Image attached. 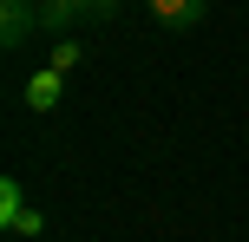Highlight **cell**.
Instances as JSON below:
<instances>
[{"instance_id":"obj_5","label":"cell","mask_w":249,"mask_h":242,"mask_svg":"<svg viewBox=\"0 0 249 242\" xmlns=\"http://www.w3.org/2000/svg\"><path fill=\"white\" fill-rule=\"evenodd\" d=\"M59 98H66V72L59 65H39V72L26 79V105H33V112H59Z\"/></svg>"},{"instance_id":"obj_4","label":"cell","mask_w":249,"mask_h":242,"mask_svg":"<svg viewBox=\"0 0 249 242\" xmlns=\"http://www.w3.org/2000/svg\"><path fill=\"white\" fill-rule=\"evenodd\" d=\"M151 20L164 26V33H190V26H203V13H210V0H144Z\"/></svg>"},{"instance_id":"obj_6","label":"cell","mask_w":249,"mask_h":242,"mask_svg":"<svg viewBox=\"0 0 249 242\" xmlns=\"http://www.w3.org/2000/svg\"><path fill=\"white\" fill-rule=\"evenodd\" d=\"M79 59H86V46H79L72 33H59V39H53V52H46V65H59V72H72Z\"/></svg>"},{"instance_id":"obj_3","label":"cell","mask_w":249,"mask_h":242,"mask_svg":"<svg viewBox=\"0 0 249 242\" xmlns=\"http://www.w3.org/2000/svg\"><path fill=\"white\" fill-rule=\"evenodd\" d=\"M39 33V0H0V46H26Z\"/></svg>"},{"instance_id":"obj_2","label":"cell","mask_w":249,"mask_h":242,"mask_svg":"<svg viewBox=\"0 0 249 242\" xmlns=\"http://www.w3.org/2000/svg\"><path fill=\"white\" fill-rule=\"evenodd\" d=\"M0 229H7V236H39V229H46V210L26 203L20 177H0Z\"/></svg>"},{"instance_id":"obj_1","label":"cell","mask_w":249,"mask_h":242,"mask_svg":"<svg viewBox=\"0 0 249 242\" xmlns=\"http://www.w3.org/2000/svg\"><path fill=\"white\" fill-rule=\"evenodd\" d=\"M118 0H39V33H72L79 20H112Z\"/></svg>"}]
</instances>
